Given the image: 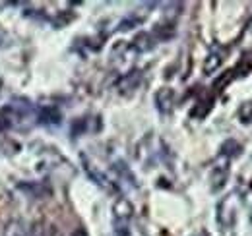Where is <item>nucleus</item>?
<instances>
[{
	"mask_svg": "<svg viewBox=\"0 0 252 236\" xmlns=\"http://www.w3.org/2000/svg\"><path fill=\"white\" fill-rule=\"evenodd\" d=\"M239 117H241V122H243V124H251L252 122V103H247V105L241 107Z\"/></svg>",
	"mask_w": 252,
	"mask_h": 236,
	"instance_id": "6",
	"label": "nucleus"
},
{
	"mask_svg": "<svg viewBox=\"0 0 252 236\" xmlns=\"http://www.w3.org/2000/svg\"><path fill=\"white\" fill-rule=\"evenodd\" d=\"M173 91L169 88H163L158 91V95H156V103H158V109L159 113H163V115H169L171 113V109H173Z\"/></svg>",
	"mask_w": 252,
	"mask_h": 236,
	"instance_id": "2",
	"label": "nucleus"
},
{
	"mask_svg": "<svg viewBox=\"0 0 252 236\" xmlns=\"http://www.w3.org/2000/svg\"><path fill=\"white\" fill-rule=\"evenodd\" d=\"M221 64V57L220 55H210L208 60H206V64H204V72L206 74H212L214 70H218Z\"/></svg>",
	"mask_w": 252,
	"mask_h": 236,
	"instance_id": "5",
	"label": "nucleus"
},
{
	"mask_svg": "<svg viewBox=\"0 0 252 236\" xmlns=\"http://www.w3.org/2000/svg\"><path fill=\"white\" fill-rule=\"evenodd\" d=\"M35 236H63V235H61V231H59V227H57V225L47 223L45 227L35 225Z\"/></svg>",
	"mask_w": 252,
	"mask_h": 236,
	"instance_id": "4",
	"label": "nucleus"
},
{
	"mask_svg": "<svg viewBox=\"0 0 252 236\" xmlns=\"http://www.w3.org/2000/svg\"><path fill=\"white\" fill-rule=\"evenodd\" d=\"M39 122H43V124H59L61 122V113L57 109H53V107L43 109L41 115H39Z\"/></svg>",
	"mask_w": 252,
	"mask_h": 236,
	"instance_id": "3",
	"label": "nucleus"
},
{
	"mask_svg": "<svg viewBox=\"0 0 252 236\" xmlns=\"http://www.w3.org/2000/svg\"><path fill=\"white\" fill-rule=\"evenodd\" d=\"M4 236H35V227H28L24 221H10Z\"/></svg>",
	"mask_w": 252,
	"mask_h": 236,
	"instance_id": "1",
	"label": "nucleus"
},
{
	"mask_svg": "<svg viewBox=\"0 0 252 236\" xmlns=\"http://www.w3.org/2000/svg\"><path fill=\"white\" fill-rule=\"evenodd\" d=\"M72 236H90V235L86 233V229H76V231L72 233Z\"/></svg>",
	"mask_w": 252,
	"mask_h": 236,
	"instance_id": "7",
	"label": "nucleus"
}]
</instances>
